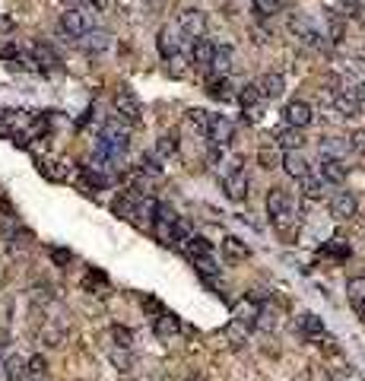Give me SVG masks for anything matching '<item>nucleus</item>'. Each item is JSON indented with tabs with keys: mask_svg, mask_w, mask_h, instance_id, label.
Returning <instances> with one entry per match:
<instances>
[{
	"mask_svg": "<svg viewBox=\"0 0 365 381\" xmlns=\"http://www.w3.org/2000/svg\"><path fill=\"white\" fill-rule=\"evenodd\" d=\"M267 216L276 229H289L296 223V200L289 197V190L283 188H274L267 194Z\"/></svg>",
	"mask_w": 365,
	"mask_h": 381,
	"instance_id": "nucleus-1",
	"label": "nucleus"
},
{
	"mask_svg": "<svg viewBox=\"0 0 365 381\" xmlns=\"http://www.w3.org/2000/svg\"><path fill=\"white\" fill-rule=\"evenodd\" d=\"M219 182H223V190L229 200H245L248 197V175H245V168L239 166V162H223V168H219Z\"/></svg>",
	"mask_w": 365,
	"mask_h": 381,
	"instance_id": "nucleus-2",
	"label": "nucleus"
},
{
	"mask_svg": "<svg viewBox=\"0 0 365 381\" xmlns=\"http://www.w3.org/2000/svg\"><path fill=\"white\" fill-rule=\"evenodd\" d=\"M289 32L299 39L305 48H324V42H327V35L318 29V23L311 17H305V13H292L289 17Z\"/></svg>",
	"mask_w": 365,
	"mask_h": 381,
	"instance_id": "nucleus-3",
	"label": "nucleus"
},
{
	"mask_svg": "<svg viewBox=\"0 0 365 381\" xmlns=\"http://www.w3.org/2000/svg\"><path fill=\"white\" fill-rule=\"evenodd\" d=\"M92 29V13L83 7H70L60 13V32L67 35V39H83L86 32Z\"/></svg>",
	"mask_w": 365,
	"mask_h": 381,
	"instance_id": "nucleus-4",
	"label": "nucleus"
},
{
	"mask_svg": "<svg viewBox=\"0 0 365 381\" xmlns=\"http://www.w3.org/2000/svg\"><path fill=\"white\" fill-rule=\"evenodd\" d=\"M115 111L121 121H127V124H137L143 115V105L140 99H137V92L131 89V86H121V89L115 92Z\"/></svg>",
	"mask_w": 365,
	"mask_h": 381,
	"instance_id": "nucleus-5",
	"label": "nucleus"
},
{
	"mask_svg": "<svg viewBox=\"0 0 365 381\" xmlns=\"http://www.w3.org/2000/svg\"><path fill=\"white\" fill-rule=\"evenodd\" d=\"M178 32L184 39H200V35L207 32V17H203V10L197 7H184L178 13Z\"/></svg>",
	"mask_w": 365,
	"mask_h": 381,
	"instance_id": "nucleus-6",
	"label": "nucleus"
},
{
	"mask_svg": "<svg viewBox=\"0 0 365 381\" xmlns=\"http://www.w3.org/2000/svg\"><path fill=\"white\" fill-rule=\"evenodd\" d=\"M184 51H188V61H191L194 67H197V70H210V61H213V48L216 45L210 42V39H203V35H200V39H184Z\"/></svg>",
	"mask_w": 365,
	"mask_h": 381,
	"instance_id": "nucleus-7",
	"label": "nucleus"
},
{
	"mask_svg": "<svg viewBox=\"0 0 365 381\" xmlns=\"http://www.w3.org/2000/svg\"><path fill=\"white\" fill-rule=\"evenodd\" d=\"M235 137V124L229 121L225 115H210V124H207V140L213 143V146H229Z\"/></svg>",
	"mask_w": 365,
	"mask_h": 381,
	"instance_id": "nucleus-8",
	"label": "nucleus"
},
{
	"mask_svg": "<svg viewBox=\"0 0 365 381\" xmlns=\"http://www.w3.org/2000/svg\"><path fill=\"white\" fill-rule=\"evenodd\" d=\"M356 213H359V200L353 190H337L331 197V216L337 223H346V219H353Z\"/></svg>",
	"mask_w": 365,
	"mask_h": 381,
	"instance_id": "nucleus-9",
	"label": "nucleus"
},
{
	"mask_svg": "<svg viewBox=\"0 0 365 381\" xmlns=\"http://www.w3.org/2000/svg\"><path fill=\"white\" fill-rule=\"evenodd\" d=\"M181 45H184V39H181V32H178V25H162V29H159L156 48L166 61H172L175 54H181Z\"/></svg>",
	"mask_w": 365,
	"mask_h": 381,
	"instance_id": "nucleus-10",
	"label": "nucleus"
},
{
	"mask_svg": "<svg viewBox=\"0 0 365 381\" xmlns=\"http://www.w3.org/2000/svg\"><path fill=\"white\" fill-rule=\"evenodd\" d=\"M232 61H235L232 45H216V48H213V61H210V76H213V80L229 76V74H232Z\"/></svg>",
	"mask_w": 365,
	"mask_h": 381,
	"instance_id": "nucleus-11",
	"label": "nucleus"
},
{
	"mask_svg": "<svg viewBox=\"0 0 365 381\" xmlns=\"http://www.w3.org/2000/svg\"><path fill=\"white\" fill-rule=\"evenodd\" d=\"M280 166L286 168V175H289V178H296V182H302L305 175H311V166H308V159H305V153H302V149H289V153H283Z\"/></svg>",
	"mask_w": 365,
	"mask_h": 381,
	"instance_id": "nucleus-12",
	"label": "nucleus"
},
{
	"mask_svg": "<svg viewBox=\"0 0 365 381\" xmlns=\"http://www.w3.org/2000/svg\"><path fill=\"white\" fill-rule=\"evenodd\" d=\"M283 118H286V127H296V131H302V127L311 124V118H315V115H311V105H308V102L296 99V102H289V105H286Z\"/></svg>",
	"mask_w": 365,
	"mask_h": 381,
	"instance_id": "nucleus-13",
	"label": "nucleus"
},
{
	"mask_svg": "<svg viewBox=\"0 0 365 381\" xmlns=\"http://www.w3.org/2000/svg\"><path fill=\"white\" fill-rule=\"evenodd\" d=\"M318 178L324 184H340L346 178V166H343V159H331V156H321L318 159Z\"/></svg>",
	"mask_w": 365,
	"mask_h": 381,
	"instance_id": "nucleus-14",
	"label": "nucleus"
},
{
	"mask_svg": "<svg viewBox=\"0 0 365 381\" xmlns=\"http://www.w3.org/2000/svg\"><path fill=\"white\" fill-rule=\"evenodd\" d=\"M80 48H83L86 54H102V51L111 48V35H108L105 29H96V25H92L89 32L80 39Z\"/></svg>",
	"mask_w": 365,
	"mask_h": 381,
	"instance_id": "nucleus-15",
	"label": "nucleus"
},
{
	"mask_svg": "<svg viewBox=\"0 0 365 381\" xmlns=\"http://www.w3.org/2000/svg\"><path fill=\"white\" fill-rule=\"evenodd\" d=\"M254 86H258L261 99H270V102H274V99H280V96H283V89H286V80H283L280 74H264Z\"/></svg>",
	"mask_w": 365,
	"mask_h": 381,
	"instance_id": "nucleus-16",
	"label": "nucleus"
},
{
	"mask_svg": "<svg viewBox=\"0 0 365 381\" xmlns=\"http://www.w3.org/2000/svg\"><path fill=\"white\" fill-rule=\"evenodd\" d=\"M153 331H156L159 340H168L181 331V321H178V315H172V312H159L156 321H153Z\"/></svg>",
	"mask_w": 365,
	"mask_h": 381,
	"instance_id": "nucleus-17",
	"label": "nucleus"
},
{
	"mask_svg": "<svg viewBox=\"0 0 365 381\" xmlns=\"http://www.w3.org/2000/svg\"><path fill=\"white\" fill-rule=\"evenodd\" d=\"M32 61H35L38 70H58V67H60V58L51 51V45H45V42L32 45Z\"/></svg>",
	"mask_w": 365,
	"mask_h": 381,
	"instance_id": "nucleus-18",
	"label": "nucleus"
},
{
	"mask_svg": "<svg viewBox=\"0 0 365 381\" xmlns=\"http://www.w3.org/2000/svg\"><path fill=\"white\" fill-rule=\"evenodd\" d=\"M207 92L213 96L216 102H232L235 99V83L229 80V76H219V80H213V76H210Z\"/></svg>",
	"mask_w": 365,
	"mask_h": 381,
	"instance_id": "nucleus-19",
	"label": "nucleus"
},
{
	"mask_svg": "<svg viewBox=\"0 0 365 381\" xmlns=\"http://www.w3.org/2000/svg\"><path fill=\"white\" fill-rule=\"evenodd\" d=\"M333 108H337V115H343V118H359L362 115V108H359V102L353 99V92L349 89H343V92L333 96Z\"/></svg>",
	"mask_w": 365,
	"mask_h": 381,
	"instance_id": "nucleus-20",
	"label": "nucleus"
},
{
	"mask_svg": "<svg viewBox=\"0 0 365 381\" xmlns=\"http://www.w3.org/2000/svg\"><path fill=\"white\" fill-rule=\"evenodd\" d=\"M3 378L7 381H25L29 375H25V359L19 356V353H10L7 359H3Z\"/></svg>",
	"mask_w": 365,
	"mask_h": 381,
	"instance_id": "nucleus-21",
	"label": "nucleus"
},
{
	"mask_svg": "<svg viewBox=\"0 0 365 381\" xmlns=\"http://www.w3.org/2000/svg\"><path fill=\"white\" fill-rule=\"evenodd\" d=\"M346 153H349V140H346V137H324V140H321V156L343 159Z\"/></svg>",
	"mask_w": 365,
	"mask_h": 381,
	"instance_id": "nucleus-22",
	"label": "nucleus"
},
{
	"mask_svg": "<svg viewBox=\"0 0 365 381\" xmlns=\"http://www.w3.org/2000/svg\"><path fill=\"white\" fill-rule=\"evenodd\" d=\"M223 251L229 261H245V257H251V248L241 239H235V235H225L223 239Z\"/></svg>",
	"mask_w": 365,
	"mask_h": 381,
	"instance_id": "nucleus-23",
	"label": "nucleus"
},
{
	"mask_svg": "<svg viewBox=\"0 0 365 381\" xmlns=\"http://www.w3.org/2000/svg\"><path fill=\"white\" fill-rule=\"evenodd\" d=\"M153 153H156L162 162H166L168 156H175V153H178V133H175V131H166V133H162V137L156 140V149H153Z\"/></svg>",
	"mask_w": 365,
	"mask_h": 381,
	"instance_id": "nucleus-24",
	"label": "nucleus"
},
{
	"mask_svg": "<svg viewBox=\"0 0 365 381\" xmlns=\"http://www.w3.org/2000/svg\"><path fill=\"white\" fill-rule=\"evenodd\" d=\"M276 143L283 146V153H289V149H302V143H305V137H302L296 127H283L280 133H276Z\"/></svg>",
	"mask_w": 365,
	"mask_h": 381,
	"instance_id": "nucleus-25",
	"label": "nucleus"
},
{
	"mask_svg": "<svg viewBox=\"0 0 365 381\" xmlns=\"http://www.w3.org/2000/svg\"><path fill=\"white\" fill-rule=\"evenodd\" d=\"M235 99L241 102V108H245V111H251V115H254V111H258V102H261V92H258V86H254V83H245Z\"/></svg>",
	"mask_w": 365,
	"mask_h": 381,
	"instance_id": "nucleus-26",
	"label": "nucleus"
},
{
	"mask_svg": "<svg viewBox=\"0 0 365 381\" xmlns=\"http://www.w3.org/2000/svg\"><path fill=\"white\" fill-rule=\"evenodd\" d=\"M184 121H188V127H191V131H197L200 137H207L210 115H207V111H203V108H191V111L184 115Z\"/></svg>",
	"mask_w": 365,
	"mask_h": 381,
	"instance_id": "nucleus-27",
	"label": "nucleus"
},
{
	"mask_svg": "<svg viewBox=\"0 0 365 381\" xmlns=\"http://www.w3.org/2000/svg\"><path fill=\"white\" fill-rule=\"evenodd\" d=\"M64 334H67L64 324L58 327L54 321H48V324L42 327V343H45V347H60V343H64Z\"/></svg>",
	"mask_w": 365,
	"mask_h": 381,
	"instance_id": "nucleus-28",
	"label": "nucleus"
},
{
	"mask_svg": "<svg viewBox=\"0 0 365 381\" xmlns=\"http://www.w3.org/2000/svg\"><path fill=\"white\" fill-rule=\"evenodd\" d=\"M140 175L159 178V175H162V159H159L156 153H143V156H140Z\"/></svg>",
	"mask_w": 365,
	"mask_h": 381,
	"instance_id": "nucleus-29",
	"label": "nucleus"
},
{
	"mask_svg": "<svg viewBox=\"0 0 365 381\" xmlns=\"http://www.w3.org/2000/svg\"><path fill=\"white\" fill-rule=\"evenodd\" d=\"M324 188H327V184H324L321 178H318V175H305V178H302V194H305L308 200L321 197V194H324Z\"/></svg>",
	"mask_w": 365,
	"mask_h": 381,
	"instance_id": "nucleus-30",
	"label": "nucleus"
},
{
	"mask_svg": "<svg viewBox=\"0 0 365 381\" xmlns=\"http://www.w3.org/2000/svg\"><path fill=\"white\" fill-rule=\"evenodd\" d=\"M299 327L308 334V337H321L324 334V321L318 315H311V312H305V315L299 318Z\"/></svg>",
	"mask_w": 365,
	"mask_h": 381,
	"instance_id": "nucleus-31",
	"label": "nucleus"
},
{
	"mask_svg": "<svg viewBox=\"0 0 365 381\" xmlns=\"http://www.w3.org/2000/svg\"><path fill=\"white\" fill-rule=\"evenodd\" d=\"M25 375H29V378H45V375H48V359L45 356L25 359Z\"/></svg>",
	"mask_w": 365,
	"mask_h": 381,
	"instance_id": "nucleus-32",
	"label": "nucleus"
},
{
	"mask_svg": "<svg viewBox=\"0 0 365 381\" xmlns=\"http://www.w3.org/2000/svg\"><path fill=\"white\" fill-rule=\"evenodd\" d=\"M346 298L353 302V305H359L365 298V276H353V280L346 283Z\"/></svg>",
	"mask_w": 365,
	"mask_h": 381,
	"instance_id": "nucleus-33",
	"label": "nucleus"
},
{
	"mask_svg": "<svg viewBox=\"0 0 365 381\" xmlns=\"http://www.w3.org/2000/svg\"><path fill=\"white\" fill-rule=\"evenodd\" d=\"M111 362L118 365V372H131V369H133L131 349H111Z\"/></svg>",
	"mask_w": 365,
	"mask_h": 381,
	"instance_id": "nucleus-34",
	"label": "nucleus"
},
{
	"mask_svg": "<svg viewBox=\"0 0 365 381\" xmlns=\"http://www.w3.org/2000/svg\"><path fill=\"white\" fill-rule=\"evenodd\" d=\"M251 7L258 17H274V13H280V0H251Z\"/></svg>",
	"mask_w": 365,
	"mask_h": 381,
	"instance_id": "nucleus-35",
	"label": "nucleus"
},
{
	"mask_svg": "<svg viewBox=\"0 0 365 381\" xmlns=\"http://www.w3.org/2000/svg\"><path fill=\"white\" fill-rule=\"evenodd\" d=\"M111 337H115L118 349H131L133 347V334L127 331V327H121V324H115V327H111Z\"/></svg>",
	"mask_w": 365,
	"mask_h": 381,
	"instance_id": "nucleus-36",
	"label": "nucleus"
},
{
	"mask_svg": "<svg viewBox=\"0 0 365 381\" xmlns=\"http://www.w3.org/2000/svg\"><path fill=\"white\" fill-rule=\"evenodd\" d=\"M0 58H10V61H16V58H19L16 39H10V35H0Z\"/></svg>",
	"mask_w": 365,
	"mask_h": 381,
	"instance_id": "nucleus-37",
	"label": "nucleus"
},
{
	"mask_svg": "<svg viewBox=\"0 0 365 381\" xmlns=\"http://www.w3.org/2000/svg\"><path fill=\"white\" fill-rule=\"evenodd\" d=\"M337 3H340L343 7V17H362L365 13V0H337Z\"/></svg>",
	"mask_w": 365,
	"mask_h": 381,
	"instance_id": "nucleus-38",
	"label": "nucleus"
},
{
	"mask_svg": "<svg viewBox=\"0 0 365 381\" xmlns=\"http://www.w3.org/2000/svg\"><path fill=\"white\" fill-rule=\"evenodd\" d=\"M346 140H349V153H365V131H356Z\"/></svg>",
	"mask_w": 365,
	"mask_h": 381,
	"instance_id": "nucleus-39",
	"label": "nucleus"
},
{
	"mask_svg": "<svg viewBox=\"0 0 365 381\" xmlns=\"http://www.w3.org/2000/svg\"><path fill=\"white\" fill-rule=\"evenodd\" d=\"M258 159H261V166H264V168H276V162H280L274 149H261Z\"/></svg>",
	"mask_w": 365,
	"mask_h": 381,
	"instance_id": "nucleus-40",
	"label": "nucleus"
},
{
	"mask_svg": "<svg viewBox=\"0 0 365 381\" xmlns=\"http://www.w3.org/2000/svg\"><path fill=\"white\" fill-rule=\"evenodd\" d=\"M324 251H331L333 257H349V245H343L340 239H333V241H331V245H327Z\"/></svg>",
	"mask_w": 365,
	"mask_h": 381,
	"instance_id": "nucleus-41",
	"label": "nucleus"
},
{
	"mask_svg": "<svg viewBox=\"0 0 365 381\" xmlns=\"http://www.w3.org/2000/svg\"><path fill=\"white\" fill-rule=\"evenodd\" d=\"M349 92H353V99H356L359 108L365 111V83H353V86H349Z\"/></svg>",
	"mask_w": 365,
	"mask_h": 381,
	"instance_id": "nucleus-42",
	"label": "nucleus"
},
{
	"mask_svg": "<svg viewBox=\"0 0 365 381\" xmlns=\"http://www.w3.org/2000/svg\"><path fill=\"white\" fill-rule=\"evenodd\" d=\"M51 257H54L58 264H70V251H60V248H54V251H51Z\"/></svg>",
	"mask_w": 365,
	"mask_h": 381,
	"instance_id": "nucleus-43",
	"label": "nucleus"
},
{
	"mask_svg": "<svg viewBox=\"0 0 365 381\" xmlns=\"http://www.w3.org/2000/svg\"><path fill=\"white\" fill-rule=\"evenodd\" d=\"M10 29H13V23L7 17H0V32H10Z\"/></svg>",
	"mask_w": 365,
	"mask_h": 381,
	"instance_id": "nucleus-44",
	"label": "nucleus"
},
{
	"mask_svg": "<svg viewBox=\"0 0 365 381\" xmlns=\"http://www.w3.org/2000/svg\"><path fill=\"white\" fill-rule=\"evenodd\" d=\"M7 343H10V331H3V327H0V349L7 347Z\"/></svg>",
	"mask_w": 365,
	"mask_h": 381,
	"instance_id": "nucleus-45",
	"label": "nucleus"
},
{
	"mask_svg": "<svg viewBox=\"0 0 365 381\" xmlns=\"http://www.w3.org/2000/svg\"><path fill=\"white\" fill-rule=\"evenodd\" d=\"M356 308H359V315H362V318H365V298H362V302H359V305H356Z\"/></svg>",
	"mask_w": 365,
	"mask_h": 381,
	"instance_id": "nucleus-46",
	"label": "nucleus"
},
{
	"mask_svg": "<svg viewBox=\"0 0 365 381\" xmlns=\"http://www.w3.org/2000/svg\"><path fill=\"white\" fill-rule=\"evenodd\" d=\"M0 378H3V356H0Z\"/></svg>",
	"mask_w": 365,
	"mask_h": 381,
	"instance_id": "nucleus-47",
	"label": "nucleus"
},
{
	"mask_svg": "<svg viewBox=\"0 0 365 381\" xmlns=\"http://www.w3.org/2000/svg\"><path fill=\"white\" fill-rule=\"evenodd\" d=\"M25 381H45V378H25Z\"/></svg>",
	"mask_w": 365,
	"mask_h": 381,
	"instance_id": "nucleus-48",
	"label": "nucleus"
}]
</instances>
